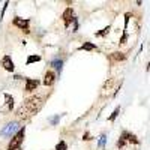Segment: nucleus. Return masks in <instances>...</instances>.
Returning <instances> with one entry per match:
<instances>
[{"mask_svg": "<svg viewBox=\"0 0 150 150\" xmlns=\"http://www.w3.org/2000/svg\"><path fill=\"white\" fill-rule=\"evenodd\" d=\"M42 98L39 96H33V98H29L24 101V104L17 110V117L18 119H29L32 116H35L38 111L41 110L42 107Z\"/></svg>", "mask_w": 150, "mask_h": 150, "instance_id": "f257e3e1", "label": "nucleus"}, {"mask_svg": "<svg viewBox=\"0 0 150 150\" xmlns=\"http://www.w3.org/2000/svg\"><path fill=\"white\" fill-rule=\"evenodd\" d=\"M24 135H26V128L21 126L15 135H12V140L9 141L8 150H21V144L24 141Z\"/></svg>", "mask_w": 150, "mask_h": 150, "instance_id": "f03ea898", "label": "nucleus"}, {"mask_svg": "<svg viewBox=\"0 0 150 150\" xmlns=\"http://www.w3.org/2000/svg\"><path fill=\"white\" fill-rule=\"evenodd\" d=\"M29 20L26 18V20H24V18H20V17H15L14 18V21H12V24H14V26L15 27H18V29H21L24 33H29L30 30H29Z\"/></svg>", "mask_w": 150, "mask_h": 150, "instance_id": "7ed1b4c3", "label": "nucleus"}, {"mask_svg": "<svg viewBox=\"0 0 150 150\" xmlns=\"http://www.w3.org/2000/svg\"><path fill=\"white\" fill-rule=\"evenodd\" d=\"M18 123L17 122H12V123H8L6 125V128L5 129H2V131H0V134H2V135H5V137H11L12 134H17L18 132Z\"/></svg>", "mask_w": 150, "mask_h": 150, "instance_id": "20e7f679", "label": "nucleus"}, {"mask_svg": "<svg viewBox=\"0 0 150 150\" xmlns=\"http://www.w3.org/2000/svg\"><path fill=\"white\" fill-rule=\"evenodd\" d=\"M62 18H63V23H65V27H69L71 23L74 20V11L72 8H66L63 11V15H62Z\"/></svg>", "mask_w": 150, "mask_h": 150, "instance_id": "39448f33", "label": "nucleus"}, {"mask_svg": "<svg viewBox=\"0 0 150 150\" xmlns=\"http://www.w3.org/2000/svg\"><path fill=\"white\" fill-rule=\"evenodd\" d=\"M120 138H123L126 143H134V144H138V143H140V140L137 138V135L132 134V132H128V131H123V134H122Z\"/></svg>", "mask_w": 150, "mask_h": 150, "instance_id": "423d86ee", "label": "nucleus"}, {"mask_svg": "<svg viewBox=\"0 0 150 150\" xmlns=\"http://www.w3.org/2000/svg\"><path fill=\"white\" fill-rule=\"evenodd\" d=\"M38 86H39V81H38V80L27 78V80H26V86H24V90H26L27 93H32L33 90L38 89Z\"/></svg>", "mask_w": 150, "mask_h": 150, "instance_id": "0eeeda50", "label": "nucleus"}, {"mask_svg": "<svg viewBox=\"0 0 150 150\" xmlns=\"http://www.w3.org/2000/svg\"><path fill=\"white\" fill-rule=\"evenodd\" d=\"M54 81H56V74L53 71H47L45 75H44V84L47 87H51L54 84Z\"/></svg>", "mask_w": 150, "mask_h": 150, "instance_id": "6e6552de", "label": "nucleus"}, {"mask_svg": "<svg viewBox=\"0 0 150 150\" xmlns=\"http://www.w3.org/2000/svg\"><path fill=\"white\" fill-rule=\"evenodd\" d=\"M2 66H3L8 72H14V69H15L14 62H12V59H11L9 56H5V57L2 59Z\"/></svg>", "mask_w": 150, "mask_h": 150, "instance_id": "1a4fd4ad", "label": "nucleus"}, {"mask_svg": "<svg viewBox=\"0 0 150 150\" xmlns=\"http://www.w3.org/2000/svg\"><path fill=\"white\" fill-rule=\"evenodd\" d=\"M114 84H116V80H114V78H110L108 81H105V84H104V87H102V92H101V95H102V96H107V95L112 90V87H114Z\"/></svg>", "mask_w": 150, "mask_h": 150, "instance_id": "9d476101", "label": "nucleus"}, {"mask_svg": "<svg viewBox=\"0 0 150 150\" xmlns=\"http://www.w3.org/2000/svg\"><path fill=\"white\" fill-rule=\"evenodd\" d=\"M110 59L114 60V62H123L125 59H126V56H125L123 53H120V51H116V53H112V54L110 56Z\"/></svg>", "mask_w": 150, "mask_h": 150, "instance_id": "9b49d317", "label": "nucleus"}, {"mask_svg": "<svg viewBox=\"0 0 150 150\" xmlns=\"http://www.w3.org/2000/svg\"><path fill=\"white\" fill-rule=\"evenodd\" d=\"M78 50H86V51H92V50H96V45L92 44V42H84Z\"/></svg>", "mask_w": 150, "mask_h": 150, "instance_id": "f8f14e48", "label": "nucleus"}, {"mask_svg": "<svg viewBox=\"0 0 150 150\" xmlns=\"http://www.w3.org/2000/svg\"><path fill=\"white\" fill-rule=\"evenodd\" d=\"M39 60H41V56H36V54L29 56V57H27V62H26V65H32V63H35V62H39Z\"/></svg>", "mask_w": 150, "mask_h": 150, "instance_id": "ddd939ff", "label": "nucleus"}, {"mask_svg": "<svg viewBox=\"0 0 150 150\" xmlns=\"http://www.w3.org/2000/svg\"><path fill=\"white\" fill-rule=\"evenodd\" d=\"M5 101H6V105L9 110H12V107H14V98H12L11 95H5Z\"/></svg>", "mask_w": 150, "mask_h": 150, "instance_id": "4468645a", "label": "nucleus"}, {"mask_svg": "<svg viewBox=\"0 0 150 150\" xmlns=\"http://www.w3.org/2000/svg\"><path fill=\"white\" fill-rule=\"evenodd\" d=\"M119 112H120V107H117V108H116L114 111L111 112V116L108 117V120H110V122H114V120H116V117L119 116Z\"/></svg>", "mask_w": 150, "mask_h": 150, "instance_id": "2eb2a0df", "label": "nucleus"}, {"mask_svg": "<svg viewBox=\"0 0 150 150\" xmlns=\"http://www.w3.org/2000/svg\"><path fill=\"white\" fill-rule=\"evenodd\" d=\"M51 65L57 69V72H60V71H62V65H63V62H62V60H54V62H51Z\"/></svg>", "mask_w": 150, "mask_h": 150, "instance_id": "dca6fc26", "label": "nucleus"}, {"mask_svg": "<svg viewBox=\"0 0 150 150\" xmlns=\"http://www.w3.org/2000/svg\"><path fill=\"white\" fill-rule=\"evenodd\" d=\"M56 150H68V144L65 141H60L57 146H56Z\"/></svg>", "mask_w": 150, "mask_h": 150, "instance_id": "f3484780", "label": "nucleus"}, {"mask_svg": "<svg viewBox=\"0 0 150 150\" xmlns=\"http://www.w3.org/2000/svg\"><path fill=\"white\" fill-rule=\"evenodd\" d=\"M110 29H111V27H110V26H107V27H105V29H102L101 32H98V33H96V36H105V35L110 32Z\"/></svg>", "mask_w": 150, "mask_h": 150, "instance_id": "a211bd4d", "label": "nucleus"}, {"mask_svg": "<svg viewBox=\"0 0 150 150\" xmlns=\"http://www.w3.org/2000/svg\"><path fill=\"white\" fill-rule=\"evenodd\" d=\"M126 144H128V143H126V141H125L123 138H119V141H117V147H119V149H122V147H125V146H126Z\"/></svg>", "mask_w": 150, "mask_h": 150, "instance_id": "6ab92c4d", "label": "nucleus"}, {"mask_svg": "<svg viewBox=\"0 0 150 150\" xmlns=\"http://www.w3.org/2000/svg\"><path fill=\"white\" fill-rule=\"evenodd\" d=\"M104 144H105V135L102 134L101 138H99V147H104Z\"/></svg>", "mask_w": 150, "mask_h": 150, "instance_id": "aec40b11", "label": "nucleus"}, {"mask_svg": "<svg viewBox=\"0 0 150 150\" xmlns=\"http://www.w3.org/2000/svg\"><path fill=\"white\" fill-rule=\"evenodd\" d=\"M126 41H128V33L125 32V33H123V36H122V39H120V44H125Z\"/></svg>", "mask_w": 150, "mask_h": 150, "instance_id": "412c9836", "label": "nucleus"}, {"mask_svg": "<svg viewBox=\"0 0 150 150\" xmlns=\"http://www.w3.org/2000/svg\"><path fill=\"white\" fill-rule=\"evenodd\" d=\"M83 138H84L86 141H89V140H92V137H90V134H89V132H86V134H84V137H83Z\"/></svg>", "mask_w": 150, "mask_h": 150, "instance_id": "4be33fe9", "label": "nucleus"}]
</instances>
